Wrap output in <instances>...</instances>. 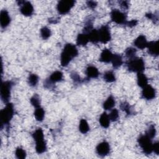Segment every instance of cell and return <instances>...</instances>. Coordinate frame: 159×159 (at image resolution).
Returning a JSON list of instances; mask_svg holds the SVG:
<instances>
[{"label": "cell", "instance_id": "2e32d148", "mask_svg": "<svg viewBox=\"0 0 159 159\" xmlns=\"http://www.w3.org/2000/svg\"><path fill=\"white\" fill-rule=\"evenodd\" d=\"M147 43L148 42L147 41L146 37L143 35H139L134 41L135 46L141 50L147 47Z\"/></svg>", "mask_w": 159, "mask_h": 159}, {"label": "cell", "instance_id": "1f68e13d", "mask_svg": "<svg viewBox=\"0 0 159 159\" xmlns=\"http://www.w3.org/2000/svg\"><path fill=\"white\" fill-rule=\"evenodd\" d=\"M136 52H137L136 49L133 47H129L125 51V56L127 58H129V59H132V58H134L135 55L136 54Z\"/></svg>", "mask_w": 159, "mask_h": 159}, {"label": "cell", "instance_id": "4fadbf2b", "mask_svg": "<svg viewBox=\"0 0 159 159\" xmlns=\"http://www.w3.org/2000/svg\"><path fill=\"white\" fill-rule=\"evenodd\" d=\"M11 22V17L6 10H2L0 14V23L2 29L7 27Z\"/></svg>", "mask_w": 159, "mask_h": 159}, {"label": "cell", "instance_id": "603a6c76", "mask_svg": "<svg viewBox=\"0 0 159 159\" xmlns=\"http://www.w3.org/2000/svg\"><path fill=\"white\" fill-rule=\"evenodd\" d=\"M110 119L109 116L106 114V112H104L99 117V123L104 128H107L109 126Z\"/></svg>", "mask_w": 159, "mask_h": 159}, {"label": "cell", "instance_id": "7a4b0ae2", "mask_svg": "<svg viewBox=\"0 0 159 159\" xmlns=\"http://www.w3.org/2000/svg\"><path fill=\"white\" fill-rule=\"evenodd\" d=\"M1 128L3 125H8L14 116V107L11 103H7L6 107L0 112Z\"/></svg>", "mask_w": 159, "mask_h": 159}, {"label": "cell", "instance_id": "ab89813d", "mask_svg": "<svg viewBox=\"0 0 159 159\" xmlns=\"http://www.w3.org/2000/svg\"><path fill=\"white\" fill-rule=\"evenodd\" d=\"M138 22L137 20H131L130 21H127L125 25H127V26L130 27H132L135 26L137 24Z\"/></svg>", "mask_w": 159, "mask_h": 159}, {"label": "cell", "instance_id": "836d02e7", "mask_svg": "<svg viewBox=\"0 0 159 159\" xmlns=\"http://www.w3.org/2000/svg\"><path fill=\"white\" fill-rule=\"evenodd\" d=\"M145 135H147L150 139L155 137V136L156 135V129H155V127L154 125H151L149 126L148 129H147V130L146 132Z\"/></svg>", "mask_w": 159, "mask_h": 159}, {"label": "cell", "instance_id": "9c48e42d", "mask_svg": "<svg viewBox=\"0 0 159 159\" xmlns=\"http://www.w3.org/2000/svg\"><path fill=\"white\" fill-rule=\"evenodd\" d=\"M63 79V73L60 71H55L52 73L48 79L44 82V86L47 88H50L56 82L61 81Z\"/></svg>", "mask_w": 159, "mask_h": 159}, {"label": "cell", "instance_id": "3957f363", "mask_svg": "<svg viewBox=\"0 0 159 159\" xmlns=\"http://www.w3.org/2000/svg\"><path fill=\"white\" fill-rule=\"evenodd\" d=\"M127 66L128 70L132 72L140 73L143 72L145 70V63L142 58L134 57L132 59H129Z\"/></svg>", "mask_w": 159, "mask_h": 159}, {"label": "cell", "instance_id": "8fae6325", "mask_svg": "<svg viewBox=\"0 0 159 159\" xmlns=\"http://www.w3.org/2000/svg\"><path fill=\"white\" fill-rule=\"evenodd\" d=\"M110 152V146L107 142H102L99 143L96 147L97 153L101 157L107 155Z\"/></svg>", "mask_w": 159, "mask_h": 159}, {"label": "cell", "instance_id": "f35d334b", "mask_svg": "<svg viewBox=\"0 0 159 159\" xmlns=\"http://www.w3.org/2000/svg\"><path fill=\"white\" fill-rule=\"evenodd\" d=\"M86 4L88 7H89L91 9H94L97 6V2L95 1H88L86 2Z\"/></svg>", "mask_w": 159, "mask_h": 159}, {"label": "cell", "instance_id": "d4e9b609", "mask_svg": "<svg viewBox=\"0 0 159 159\" xmlns=\"http://www.w3.org/2000/svg\"><path fill=\"white\" fill-rule=\"evenodd\" d=\"M34 116L37 120L40 122L42 121L45 116V111L40 106L37 107L34 112Z\"/></svg>", "mask_w": 159, "mask_h": 159}, {"label": "cell", "instance_id": "7c38bea8", "mask_svg": "<svg viewBox=\"0 0 159 159\" xmlns=\"http://www.w3.org/2000/svg\"><path fill=\"white\" fill-rule=\"evenodd\" d=\"M20 12L25 16H30L34 12V7L32 4L29 1H24L21 5Z\"/></svg>", "mask_w": 159, "mask_h": 159}, {"label": "cell", "instance_id": "ffe728a7", "mask_svg": "<svg viewBox=\"0 0 159 159\" xmlns=\"http://www.w3.org/2000/svg\"><path fill=\"white\" fill-rule=\"evenodd\" d=\"M111 62L114 68H118L119 67H120L123 63L121 55H120L119 54H113Z\"/></svg>", "mask_w": 159, "mask_h": 159}, {"label": "cell", "instance_id": "5b68a950", "mask_svg": "<svg viewBox=\"0 0 159 159\" xmlns=\"http://www.w3.org/2000/svg\"><path fill=\"white\" fill-rule=\"evenodd\" d=\"M13 83L12 81H6L2 83L1 88V98L4 103H8L10 96H11V90Z\"/></svg>", "mask_w": 159, "mask_h": 159}, {"label": "cell", "instance_id": "f1b7e54d", "mask_svg": "<svg viewBox=\"0 0 159 159\" xmlns=\"http://www.w3.org/2000/svg\"><path fill=\"white\" fill-rule=\"evenodd\" d=\"M52 34L51 30L47 27H43L40 29V35L43 40L48 39Z\"/></svg>", "mask_w": 159, "mask_h": 159}, {"label": "cell", "instance_id": "5bb4252c", "mask_svg": "<svg viewBox=\"0 0 159 159\" xmlns=\"http://www.w3.org/2000/svg\"><path fill=\"white\" fill-rule=\"evenodd\" d=\"M147 48L148 49V53L152 55L157 57L158 55V41H151L148 42Z\"/></svg>", "mask_w": 159, "mask_h": 159}, {"label": "cell", "instance_id": "4dcf8cb0", "mask_svg": "<svg viewBox=\"0 0 159 159\" xmlns=\"http://www.w3.org/2000/svg\"><path fill=\"white\" fill-rule=\"evenodd\" d=\"M30 103L33 106H34L35 108L39 107L40 106V100L39 96L37 94H35L30 99Z\"/></svg>", "mask_w": 159, "mask_h": 159}, {"label": "cell", "instance_id": "e0dca14e", "mask_svg": "<svg viewBox=\"0 0 159 159\" xmlns=\"http://www.w3.org/2000/svg\"><path fill=\"white\" fill-rule=\"evenodd\" d=\"M86 74L88 79L96 78L98 77L99 73L98 68L94 66H88L86 70Z\"/></svg>", "mask_w": 159, "mask_h": 159}, {"label": "cell", "instance_id": "44dd1931", "mask_svg": "<svg viewBox=\"0 0 159 159\" xmlns=\"http://www.w3.org/2000/svg\"><path fill=\"white\" fill-rule=\"evenodd\" d=\"M35 150L37 153L41 154L46 151L47 145L44 139L35 142Z\"/></svg>", "mask_w": 159, "mask_h": 159}, {"label": "cell", "instance_id": "74e56055", "mask_svg": "<svg viewBox=\"0 0 159 159\" xmlns=\"http://www.w3.org/2000/svg\"><path fill=\"white\" fill-rule=\"evenodd\" d=\"M153 151L157 154L158 155L159 153V142H157L153 144Z\"/></svg>", "mask_w": 159, "mask_h": 159}, {"label": "cell", "instance_id": "d590c367", "mask_svg": "<svg viewBox=\"0 0 159 159\" xmlns=\"http://www.w3.org/2000/svg\"><path fill=\"white\" fill-rule=\"evenodd\" d=\"M120 109L122 111H125L127 115H130L132 113L131 109H130V107L129 104L127 102H124L121 103V104H120Z\"/></svg>", "mask_w": 159, "mask_h": 159}, {"label": "cell", "instance_id": "8992f818", "mask_svg": "<svg viewBox=\"0 0 159 159\" xmlns=\"http://www.w3.org/2000/svg\"><path fill=\"white\" fill-rule=\"evenodd\" d=\"M75 1L73 0L60 1L57 4V11L60 14H67L74 6Z\"/></svg>", "mask_w": 159, "mask_h": 159}, {"label": "cell", "instance_id": "277c9868", "mask_svg": "<svg viewBox=\"0 0 159 159\" xmlns=\"http://www.w3.org/2000/svg\"><path fill=\"white\" fill-rule=\"evenodd\" d=\"M137 141L144 153L148 155L153 152V143L151 139L147 135L145 134L140 136Z\"/></svg>", "mask_w": 159, "mask_h": 159}, {"label": "cell", "instance_id": "ba28073f", "mask_svg": "<svg viewBox=\"0 0 159 159\" xmlns=\"http://www.w3.org/2000/svg\"><path fill=\"white\" fill-rule=\"evenodd\" d=\"M98 30L99 39L101 43H106L111 40V35L109 30V27L107 25L102 26Z\"/></svg>", "mask_w": 159, "mask_h": 159}, {"label": "cell", "instance_id": "7402d4cb", "mask_svg": "<svg viewBox=\"0 0 159 159\" xmlns=\"http://www.w3.org/2000/svg\"><path fill=\"white\" fill-rule=\"evenodd\" d=\"M89 40L93 43H97L99 41V34L98 30L96 29H92L88 34H87Z\"/></svg>", "mask_w": 159, "mask_h": 159}, {"label": "cell", "instance_id": "9a60e30c", "mask_svg": "<svg viewBox=\"0 0 159 159\" xmlns=\"http://www.w3.org/2000/svg\"><path fill=\"white\" fill-rule=\"evenodd\" d=\"M112 55L113 54L109 49L104 48L101 53L99 61L104 63H109L111 61Z\"/></svg>", "mask_w": 159, "mask_h": 159}, {"label": "cell", "instance_id": "484cf974", "mask_svg": "<svg viewBox=\"0 0 159 159\" xmlns=\"http://www.w3.org/2000/svg\"><path fill=\"white\" fill-rule=\"evenodd\" d=\"M79 130L82 134H86L89 131V127L85 119H81L79 124Z\"/></svg>", "mask_w": 159, "mask_h": 159}, {"label": "cell", "instance_id": "52a82bcc", "mask_svg": "<svg viewBox=\"0 0 159 159\" xmlns=\"http://www.w3.org/2000/svg\"><path fill=\"white\" fill-rule=\"evenodd\" d=\"M111 20L117 24H125L127 22V16L118 9H112L111 12Z\"/></svg>", "mask_w": 159, "mask_h": 159}, {"label": "cell", "instance_id": "30bf717a", "mask_svg": "<svg viewBox=\"0 0 159 159\" xmlns=\"http://www.w3.org/2000/svg\"><path fill=\"white\" fill-rule=\"evenodd\" d=\"M155 89L152 86L147 84L143 88V90L142 91V96L143 98H145L147 100H151L155 98Z\"/></svg>", "mask_w": 159, "mask_h": 159}, {"label": "cell", "instance_id": "cb8c5ba5", "mask_svg": "<svg viewBox=\"0 0 159 159\" xmlns=\"http://www.w3.org/2000/svg\"><path fill=\"white\" fill-rule=\"evenodd\" d=\"M115 105V99L112 96H110L103 103V108L105 110H111Z\"/></svg>", "mask_w": 159, "mask_h": 159}, {"label": "cell", "instance_id": "8d00e7d4", "mask_svg": "<svg viewBox=\"0 0 159 159\" xmlns=\"http://www.w3.org/2000/svg\"><path fill=\"white\" fill-rule=\"evenodd\" d=\"M71 78L73 79V80L75 83H81V81H82V80H81V78L80 77V76H79L77 73H76L75 72L71 73Z\"/></svg>", "mask_w": 159, "mask_h": 159}, {"label": "cell", "instance_id": "d6a6232c", "mask_svg": "<svg viewBox=\"0 0 159 159\" xmlns=\"http://www.w3.org/2000/svg\"><path fill=\"white\" fill-rule=\"evenodd\" d=\"M16 156L19 159H24L26 157V152L22 148L18 147L16 148L15 152Z\"/></svg>", "mask_w": 159, "mask_h": 159}, {"label": "cell", "instance_id": "f546056e", "mask_svg": "<svg viewBox=\"0 0 159 159\" xmlns=\"http://www.w3.org/2000/svg\"><path fill=\"white\" fill-rule=\"evenodd\" d=\"M39 81V77L35 74H30L28 78V83L31 86H35L37 85Z\"/></svg>", "mask_w": 159, "mask_h": 159}, {"label": "cell", "instance_id": "d6986e66", "mask_svg": "<svg viewBox=\"0 0 159 159\" xmlns=\"http://www.w3.org/2000/svg\"><path fill=\"white\" fill-rule=\"evenodd\" d=\"M89 38L86 34H79L76 39V43L78 45L85 46L89 42Z\"/></svg>", "mask_w": 159, "mask_h": 159}, {"label": "cell", "instance_id": "60d3db41", "mask_svg": "<svg viewBox=\"0 0 159 159\" xmlns=\"http://www.w3.org/2000/svg\"><path fill=\"white\" fill-rule=\"evenodd\" d=\"M120 7L122 9H127L128 7H129V4H128V2L126 1H122L121 3H120Z\"/></svg>", "mask_w": 159, "mask_h": 159}, {"label": "cell", "instance_id": "e575fe53", "mask_svg": "<svg viewBox=\"0 0 159 159\" xmlns=\"http://www.w3.org/2000/svg\"><path fill=\"white\" fill-rule=\"evenodd\" d=\"M108 116H109L110 120L113 121V122L116 121L119 118V112H118L117 109H114L111 111L109 115H108Z\"/></svg>", "mask_w": 159, "mask_h": 159}, {"label": "cell", "instance_id": "b9f144b4", "mask_svg": "<svg viewBox=\"0 0 159 159\" xmlns=\"http://www.w3.org/2000/svg\"><path fill=\"white\" fill-rule=\"evenodd\" d=\"M145 16H146L148 19H150L153 20H157V19H158L157 17H155V14H152V13H147V14H146Z\"/></svg>", "mask_w": 159, "mask_h": 159}, {"label": "cell", "instance_id": "6da1fadb", "mask_svg": "<svg viewBox=\"0 0 159 159\" xmlns=\"http://www.w3.org/2000/svg\"><path fill=\"white\" fill-rule=\"evenodd\" d=\"M78 55V51L76 46L72 43H66L64 46L61 53V65L66 66L71 60Z\"/></svg>", "mask_w": 159, "mask_h": 159}, {"label": "cell", "instance_id": "4316f807", "mask_svg": "<svg viewBox=\"0 0 159 159\" xmlns=\"http://www.w3.org/2000/svg\"><path fill=\"white\" fill-rule=\"evenodd\" d=\"M103 79L107 83H112L116 81V76L112 71H107L104 73L103 75Z\"/></svg>", "mask_w": 159, "mask_h": 159}, {"label": "cell", "instance_id": "83f0119b", "mask_svg": "<svg viewBox=\"0 0 159 159\" xmlns=\"http://www.w3.org/2000/svg\"><path fill=\"white\" fill-rule=\"evenodd\" d=\"M32 137L35 142L43 140L44 136H43V132L42 129L41 128H39L36 129L32 134Z\"/></svg>", "mask_w": 159, "mask_h": 159}, {"label": "cell", "instance_id": "ac0fdd59", "mask_svg": "<svg viewBox=\"0 0 159 159\" xmlns=\"http://www.w3.org/2000/svg\"><path fill=\"white\" fill-rule=\"evenodd\" d=\"M137 84L140 87L143 88V87H145L148 84V78L145 75V74H143L142 72L137 73Z\"/></svg>", "mask_w": 159, "mask_h": 159}]
</instances>
